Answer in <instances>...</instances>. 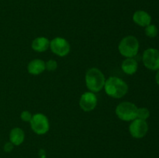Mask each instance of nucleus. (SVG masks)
<instances>
[{"instance_id": "nucleus-1", "label": "nucleus", "mask_w": 159, "mask_h": 158, "mask_svg": "<svg viewBox=\"0 0 159 158\" xmlns=\"http://www.w3.org/2000/svg\"><path fill=\"white\" fill-rule=\"evenodd\" d=\"M104 90L110 97L113 99H121L127 94L128 91V85L121 78L113 76L106 80Z\"/></svg>"}, {"instance_id": "nucleus-2", "label": "nucleus", "mask_w": 159, "mask_h": 158, "mask_svg": "<svg viewBox=\"0 0 159 158\" xmlns=\"http://www.w3.org/2000/svg\"><path fill=\"white\" fill-rule=\"evenodd\" d=\"M106 77L103 73L96 68H92L85 74V85L87 88L93 93L99 92L104 88Z\"/></svg>"}, {"instance_id": "nucleus-3", "label": "nucleus", "mask_w": 159, "mask_h": 158, "mask_svg": "<svg viewBox=\"0 0 159 158\" xmlns=\"http://www.w3.org/2000/svg\"><path fill=\"white\" fill-rule=\"evenodd\" d=\"M139 41L134 36L124 37L118 45L119 52L126 58H134L139 50Z\"/></svg>"}, {"instance_id": "nucleus-4", "label": "nucleus", "mask_w": 159, "mask_h": 158, "mask_svg": "<svg viewBox=\"0 0 159 158\" xmlns=\"http://www.w3.org/2000/svg\"><path fill=\"white\" fill-rule=\"evenodd\" d=\"M138 107L130 102H123L116 106V115L120 119L125 122L133 121L137 119Z\"/></svg>"}, {"instance_id": "nucleus-5", "label": "nucleus", "mask_w": 159, "mask_h": 158, "mask_svg": "<svg viewBox=\"0 0 159 158\" xmlns=\"http://www.w3.org/2000/svg\"><path fill=\"white\" fill-rule=\"evenodd\" d=\"M30 124L33 131L37 135L46 134L50 129L49 119L43 113H37L34 115Z\"/></svg>"}, {"instance_id": "nucleus-6", "label": "nucleus", "mask_w": 159, "mask_h": 158, "mask_svg": "<svg viewBox=\"0 0 159 158\" xmlns=\"http://www.w3.org/2000/svg\"><path fill=\"white\" fill-rule=\"evenodd\" d=\"M142 61L144 66L152 71L159 70V50L155 48H148L143 53Z\"/></svg>"}, {"instance_id": "nucleus-7", "label": "nucleus", "mask_w": 159, "mask_h": 158, "mask_svg": "<svg viewBox=\"0 0 159 158\" xmlns=\"http://www.w3.org/2000/svg\"><path fill=\"white\" fill-rule=\"evenodd\" d=\"M50 48L54 54L61 57L67 56L71 50V46L68 40L59 37L50 41Z\"/></svg>"}, {"instance_id": "nucleus-8", "label": "nucleus", "mask_w": 159, "mask_h": 158, "mask_svg": "<svg viewBox=\"0 0 159 158\" xmlns=\"http://www.w3.org/2000/svg\"><path fill=\"white\" fill-rule=\"evenodd\" d=\"M130 135L135 139H141L144 137L148 132V125L146 120L135 119L132 121L129 126Z\"/></svg>"}, {"instance_id": "nucleus-9", "label": "nucleus", "mask_w": 159, "mask_h": 158, "mask_svg": "<svg viewBox=\"0 0 159 158\" xmlns=\"http://www.w3.org/2000/svg\"><path fill=\"white\" fill-rule=\"evenodd\" d=\"M98 99L96 94L92 91H86L82 94L79 100V105L84 112H91L96 108Z\"/></svg>"}, {"instance_id": "nucleus-10", "label": "nucleus", "mask_w": 159, "mask_h": 158, "mask_svg": "<svg viewBox=\"0 0 159 158\" xmlns=\"http://www.w3.org/2000/svg\"><path fill=\"white\" fill-rule=\"evenodd\" d=\"M133 21L138 26L146 27L152 23V16L145 11L138 10L134 13Z\"/></svg>"}, {"instance_id": "nucleus-11", "label": "nucleus", "mask_w": 159, "mask_h": 158, "mask_svg": "<svg viewBox=\"0 0 159 158\" xmlns=\"http://www.w3.org/2000/svg\"><path fill=\"white\" fill-rule=\"evenodd\" d=\"M46 70L45 62L41 59H34L27 65V71L32 75H39Z\"/></svg>"}, {"instance_id": "nucleus-12", "label": "nucleus", "mask_w": 159, "mask_h": 158, "mask_svg": "<svg viewBox=\"0 0 159 158\" xmlns=\"http://www.w3.org/2000/svg\"><path fill=\"white\" fill-rule=\"evenodd\" d=\"M31 47L36 52H44L50 47V40L44 37H37L32 41Z\"/></svg>"}, {"instance_id": "nucleus-13", "label": "nucleus", "mask_w": 159, "mask_h": 158, "mask_svg": "<svg viewBox=\"0 0 159 158\" xmlns=\"http://www.w3.org/2000/svg\"><path fill=\"white\" fill-rule=\"evenodd\" d=\"M121 68L126 74L132 75L137 72L138 63L134 58H126L121 64Z\"/></svg>"}, {"instance_id": "nucleus-14", "label": "nucleus", "mask_w": 159, "mask_h": 158, "mask_svg": "<svg viewBox=\"0 0 159 158\" xmlns=\"http://www.w3.org/2000/svg\"><path fill=\"white\" fill-rule=\"evenodd\" d=\"M24 131L20 127H15L12 129L9 133V140L13 145L20 146L24 141Z\"/></svg>"}, {"instance_id": "nucleus-15", "label": "nucleus", "mask_w": 159, "mask_h": 158, "mask_svg": "<svg viewBox=\"0 0 159 158\" xmlns=\"http://www.w3.org/2000/svg\"><path fill=\"white\" fill-rule=\"evenodd\" d=\"M144 33H145L147 37H150V38H154V37H157L158 33V30L155 25L150 24L146 26L145 29H144Z\"/></svg>"}, {"instance_id": "nucleus-16", "label": "nucleus", "mask_w": 159, "mask_h": 158, "mask_svg": "<svg viewBox=\"0 0 159 158\" xmlns=\"http://www.w3.org/2000/svg\"><path fill=\"white\" fill-rule=\"evenodd\" d=\"M150 116V111L148 108H138V113H137V119H143V120H146Z\"/></svg>"}, {"instance_id": "nucleus-17", "label": "nucleus", "mask_w": 159, "mask_h": 158, "mask_svg": "<svg viewBox=\"0 0 159 158\" xmlns=\"http://www.w3.org/2000/svg\"><path fill=\"white\" fill-rule=\"evenodd\" d=\"M45 68H46V70L48 71H55L57 68V63L56 60H48L47 62H45Z\"/></svg>"}, {"instance_id": "nucleus-18", "label": "nucleus", "mask_w": 159, "mask_h": 158, "mask_svg": "<svg viewBox=\"0 0 159 158\" xmlns=\"http://www.w3.org/2000/svg\"><path fill=\"white\" fill-rule=\"evenodd\" d=\"M32 114L29 111H26H26L22 112L21 115H20V118H21L22 120L26 122H30L31 119H32Z\"/></svg>"}, {"instance_id": "nucleus-19", "label": "nucleus", "mask_w": 159, "mask_h": 158, "mask_svg": "<svg viewBox=\"0 0 159 158\" xmlns=\"http://www.w3.org/2000/svg\"><path fill=\"white\" fill-rule=\"evenodd\" d=\"M13 149V144L11 142L6 143L4 146V150L6 152V153H9L11 152Z\"/></svg>"}, {"instance_id": "nucleus-20", "label": "nucleus", "mask_w": 159, "mask_h": 158, "mask_svg": "<svg viewBox=\"0 0 159 158\" xmlns=\"http://www.w3.org/2000/svg\"><path fill=\"white\" fill-rule=\"evenodd\" d=\"M155 81H156L157 84L159 85V70H158V72H157L156 75H155Z\"/></svg>"}]
</instances>
